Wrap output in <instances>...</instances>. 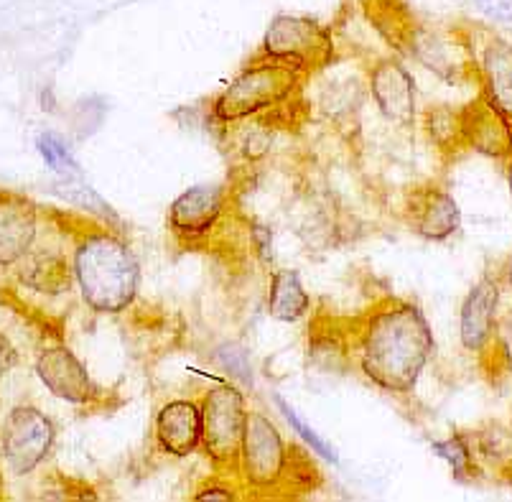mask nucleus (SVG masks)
Returning a JSON list of instances; mask_svg holds the SVG:
<instances>
[{
    "mask_svg": "<svg viewBox=\"0 0 512 502\" xmlns=\"http://www.w3.org/2000/svg\"><path fill=\"white\" fill-rule=\"evenodd\" d=\"M355 370L388 395H411L436 352V339L416 301L383 296L352 316Z\"/></svg>",
    "mask_w": 512,
    "mask_h": 502,
    "instance_id": "f257e3e1",
    "label": "nucleus"
},
{
    "mask_svg": "<svg viewBox=\"0 0 512 502\" xmlns=\"http://www.w3.org/2000/svg\"><path fill=\"white\" fill-rule=\"evenodd\" d=\"M72 273L79 299L92 314L118 316L141 294V258L113 225H87L72 248Z\"/></svg>",
    "mask_w": 512,
    "mask_h": 502,
    "instance_id": "f03ea898",
    "label": "nucleus"
},
{
    "mask_svg": "<svg viewBox=\"0 0 512 502\" xmlns=\"http://www.w3.org/2000/svg\"><path fill=\"white\" fill-rule=\"evenodd\" d=\"M235 482L248 497H293L319 485L304 446H291L265 411H250Z\"/></svg>",
    "mask_w": 512,
    "mask_h": 502,
    "instance_id": "7ed1b4c3",
    "label": "nucleus"
},
{
    "mask_svg": "<svg viewBox=\"0 0 512 502\" xmlns=\"http://www.w3.org/2000/svg\"><path fill=\"white\" fill-rule=\"evenodd\" d=\"M306 74L268 57L250 59L230 85L209 105V123L217 128L288 110L304 100Z\"/></svg>",
    "mask_w": 512,
    "mask_h": 502,
    "instance_id": "20e7f679",
    "label": "nucleus"
},
{
    "mask_svg": "<svg viewBox=\"0 0 512 502\" xmlns=\"http://www.w3.org/2000/svg\"><path fill=\"white\" fill-rule=\"evenodd\" d=\"M403 59H413L444 85H477L474 29L454 23L418 21L408 36Z\"/></svg>",
    "mask_w": 512,
    "mask_h": 502,
    "instance_id": "39448f33",
    "label": "nucleus"
},
{
    "mask_svg": "<svg viewBox=\"0 0 512 502\" xmlns=\"http://www.w3.org/2000/svg\"><path fill=\"white\" fill-rule=\"evenodd\" d=\"M202 406V454L217 474L235 477L248 426V401L240 385L214 383L199 398Z\"/></svg>",
    "mask_w": 512,
    "mask_h": 502,
    "instance_id": "423d86ee",
    "label": "nucleus"
},
{
    "mask_svg": "<svg viewBox=\"0 0 512 502\" xmlns=\"http://www.w3.org/2000/svg\"><path fill=\"white\" fill-rule=\"evenodd\" d=\"M258 54L299 69L306 77L327 69L339 59L337 41L329 26L316 18L288 16V13H281L268 23Z\"/></svg>",
    "mask_w": 512,
    "mask_h": 502,
    "instance_id": "0eeeda50",
    "label": "nucleus"
},
{
    "mask_svg": "<svg viewBox=\"0 0 512 502\" xmlns=\"http://www.w3.org/2000/svg\"><path fill=\"white\" fill-rule=\"evenodd\" d=\"M235 215V187L197 184L171 202L169 230L181 248L202 250L214 245L217 232L225 230Z\"/></svg>",
    "mask_w": 512,
    "mask_h": 502,
    "instance_id": "6e6552de",
    "label": "nucleus"
},
{
    "mask_svg": "<svg viewBox=\"0 0 512 502\" xmlns=\"http://www.w3.org/2000/svg\"><path fill=\"white\" fill-rule=\"evenodd\" d=\"M57 426L36 406H16L0 426V454L13 477L36 472L54 452Z\"/></svg>",
    "mask_w": 512,
    "mask_h": 502,
    "instance_id": "1a4fd4ad",
    "label": "nucleus"
},
{
    "mask_svg": "<svg viewBox=\"0 0 512 502\" xmlns=\"http://www.w3.org/2000/svg\"><path fill=\"white\" fill-rule=\"evenodd\" d=\"M367 97L385 123L400 130L418 128V87L406 59L385 54L365 64Z\"/></svg>",
    "mask_w": 512,
    "mask_h": 502,
    "instance_id": "9d476101",
    "label": "nucleus"
},
{
    "mask_svg": "<svg viewBox=\"0 0 512 502\" xmlns=\"http://www.w3.org/2000/svg\"><path fill=\"white\" fill-rule=\"evenodd\" d=\"M311 77L319 79L321 85H311L306 79V90H314V100L304 97L306 113H314L316 118L334 125V128L355 125L367 100L365 64H362L360 72H347L337 59L327 69H321Z\"/></svg>",
    "mask_w": 512,
    "mask_h": 502,
    "instance_id": "9b49d317",
    "label": "nucleus"
},
{
    "mask_svg": "<svg viewBox=\"0 0 512 502\" xmlns=\"http://www.w3.org/2000/svg\"><path fill=\"white\" fill-rule=\"evenodd\" d=\"M400 217L413 235L428 243H446L462 227V209L444 181H421L403 194Z\"/></svg>",
    "mask_w": 512,
    "mask_h": 502,
    "instance_id": "f8f14e48",
    "label": "nucleus"
},
{
    "mask_svg": "<svg viewBox=\"0 0 512 502\" xmlns=\"http://www.w3.org/2000/svg\"><path fill=\"white\" fill-rule=\"evenodd\" d=\"M306 365L321 375H344L355 370V327L352 316L321 309L306 329Z\"/></svg>",
    "mask_w": 512,
    "mask_h": 502,
    "instance_id": "ddd939ff",
    "label": "nucleus"
},
{
    "mask_svg": "<svg viewBox=\"0 0 512 502\" xmlns=\"http://www.w3.org/2000/svg\"><path fill=\"white\" fill-rule=\"evenodd\" d=\"M36 378L54 398L72 403V406L95 408L105 398V393L87 373L85 362L79 360L67 345H49L39 352Z\"/></svg>",
    "mask_w": 512,
    "mask_h": 502,
    "instance_id": "4468645a",
    "label": "nucleus"
},
{
    "mask_svg": "<svg viewBox=\"0 0 512 502\" xmlns=\"http://www.w3.org/2000/svg\"><path fill=\"white\" fill-rule=\"evenodd\" d=\"M502 301V271L487 268L459 306V342L467 355L482 357L495 337Z\"/></svg>",
    "mask_w": 512,
    "mask_h": 502,
    "instance_id": "2eb2a0df",
    "label": "nucleus"
},
{
    "mask_svg": "<svg viewBox=\"0 0 512 502\" xmlns=\"http://www.w3.org/2000/svg\"><path fill=\"white\" fill-rule=\"evenodd\" d=\"M153 444L158 454L189 459L202 452V406L192 398H174L153 416Z\"/></svg>",
    "mask_w": 512,
    "mask_h": 502,
    "instance_id": "dca6fc26",
    "label": "nucleus"
},
{
    "mask_svg": "<svg viewBox=\"0 0 512 502\" xmlns=\"http://www.w3.org/2000/svg\"><path fill=\"white\" fill-rule=\"evenodd\" d=\"M479 95L512 120V44L495 31L474 29Z\"/></svg>",
    "mask_w": 512,
    "mask_h": 502,
    "instance_id": "f3484780",
    "label": "nucleus"
},
{
    "mask_svg": "<svg viewBox=\"0 0 512 502\" xmlns=\"http://www.w3.org/2000/svg\"><path fill=\"white\" fill-rule=\"evenodd\" d=\"M462 133L467 151L505 164L512 156V120L484 95L462 105Z\"/></svg>",
    "mask_w": 512,
    "mask_h": 502,
    "instance_id": "a211bd4d",
    "label": "nucleus"
},
{
    "mask_svg": "<svg viewBox=\"0 0 512 502\" xmlns=\"http://www.w3.org/2000/svg\"><path fill=\"white\" fill-rule=\"evenodd\" d=\"M39 237V209L34 202L0 194V268L18 266Z\"/></svg>",
    "mask_w": 512,
    "mask_h": 502,
    "instance_id": "6ab92c4d",
    "label": "nucleus"
},
{
    "mask_svg": "<svg viewBox=\"0 0 512 502\" xmlns=\"http://www.w3.org/2000/svg\"><path fill=\"white\" fill-rule=\"evenodd\" d=\"M357 8L390 54L403 59L408 36L418 23L408 0H357Z\"/></svg>",
    "mask_w": 512,
    "mask_h": 502,
    "instance_id": "aec40b11",
    "label": "nucleus"
},
{
    "mask_svg": "<svg viewBox=\"0 0 512 502\" xmlns=\"http://www.w3.org/2000/svg\"><path fill=\"white\" fill-rule=\"evenodd\" d=\"M469 439H472L484 477L502 482V485H512V424H505L500 418H490L469 431Z\"/></svg>",
    "mask_w": 512,
    "mask_h": 502,
    "instance_id": "412c9836",
    "label": "nucleus"
},
{
    "mask_svg": "<svg viewBox=\"0 0 512 502\" xmlns=\"http://www.w3.org/2000/svg\"><path fill=\"white\" fill-rule=\"evenodd\" d=\"M18 266V281L36 294L62 296L74 286L72 258L59 250H31Z\"/></svg>",
    "mask_w": 512,
    "mask_h": 502,
    "instance_id": "4be33fe9",
    "label": "nucleus"
},
{
    "mask_svg": "<svg viewBox=\"0 0 512 502\" xmlns=\"http://www.w3.org/2000/svg\"><path fill=\"white\" fill-rule=\"evenodd\" d=\"M268 314L281 324H299L311 314V296L304 286V278L293 268H276L268 278V296H265Z\"/></svg>",
    "mask_w": 512,
    "mask_h": 502,
    "instance_id": "5701e85b",
    "label": "nucleus"
},
{
    "mask_svg": "<svg viewBox=\"0 0 512 502\" xmlns=\"http://www.w3.org/2000/svg\"><path fill=\"white\" fill-rule=\"evenodd\" d=\"M421 133L444 161H456L467 151L462 133V105H428L418 113Z\"/></svg>",
    "mask_w": 512,
    "mask_h": 502,
    "instance_id": "b1692460",
    "label": "nucleus"
},
{
    "mask_svg": "<svg viewBox=\"0 0 512 502\" xmlns=\"http://www.w3.org/2000/svg\"><path fill=\"white\" fill-rule=\"evenodd\" d=\"M431 452L439 459H444L451 469V477L462 485H477L484 480V472L474 454L469 431H454L451 436L441 441H431Z\"/></svg>",
    "mask_w": 512,
    "mask_h": 502,
    "instance_id": "393cba45",
    "label": "nucleus"
},
{
    "mask_svg": "<svg viewBox=\"0 0 512 502\" xmlns=\"http://www.w3.org/2000/svg\"><path fill=\"white\" fill-rule=\"evenodd\" d=\"M479 367L487 383L500 385L512 378V309L500 314L490 347L479 357Z\"/></svg>",
    "mask_w": 512,
    "mask_h": 502,
    "instance_id": "a878e982",
    "label": "nucleus"
},
{
    "mask_svg": "<svg viewBox=\"0 0 512 502\" xmlns=\"http://www.w3.org/2000/svg\"><path fill=\"white\" fill-rule=\"evenodd\" d=\"M273 401H276V406H278V411H281V416L286 418V424L291 426L293 431H296V436H299V439H304V444L309 446L311 452L319 454V457L324 459V462H329V464H339V459H337V454H334L332 444H329V441L321 439V436L316 434V431L311 429L309 424H306L304 418L299 416V411H296V408L288 406V403L283 401L281 395H276V398H273Z\"/></svg>",
    "mask_w": 512,
    "mask_h": 502,
    "instance_id": "bb28decb",
    "label": "nucleus"
},
{
    "mask_svg": "<svg viewBox=\"0 0 512 502\" xmlns=\"http://www.w3.org/2000/svg\"><path fill=\"white\" fill-rule=\"evenodd\" d=\"M36 148H39V153H41V158L46 161V166H49L54 174L62 176V179H74V176H82L77 158L69 153V148L64 146V141L59 136H54V133H41L39 141H36Z\"/></svg>",
    "mask_w": 512,
    "mask_h": 502,
    "instance_id": "cd10ccee",
    "label": "nucleus"
},
{
    "mask_svg": "<svg viewBox=\"0 0 512 502\" xmlns=\"http://www.w3.org/2000/svg\"><path fill=\"white\" fill-rule=\"evenodd\" d=\"M59 187V194H64V197L69 199L72 204H77V207L87 209V212H92V215L102 217V220H107L110 225H115L118 222V217L113 215V209L107 207V202H102L100 194L95 192L92 187H87L85 181L79 179V176H74V179H64Z\"/></svg>",
    "mask_w": 512,
    "mask_h": 502,
    "instance_id": "c85d7f7f",
    "label": "nucleus"
},
{
    "mask_svg": "<svg viewBox=\"0 0 512 502\" xmlns=\"http://www.w3.org/2000/svg\"><path fill=\"white\" fill-rule=\"evenodd\" d=\"M240 485H232V482L225 480V474H214L212 480L202 482V485L194 490L192 500L199 502H235L240 500Z\"/></svg>",
    "mask_w": 512,
    "mask_h": 502,
    "instance_id": "c756f323",
    "label": "nucleus"
},
{
    "mask_svg": "<svg viewBox=\"0 0 512 502\" xmlns=\"http://www.w3.org/2000/svg\"><path fill=\"white\" fill-rule=\"evenodd\" d=\"M248 232V248L253 250V255L258 258V263L271 266L273 260V230L263 222H248L245 227Z\"/></svg>",
    "mask_w": 512,
    "mask_h": 502,
    "instance_id": "7c9ffc66",
    "label": "nucleus"
},
{
    "mask_svg": "<svg viewBox=\"0 0 512 502\" xmlns=\"http://www.w3.org/2000/svg\"><path fill=\"white\" fill-rule=\"evenodd\" d=\"M472 3L490 21L512 23V0H472Z\"/></svg>",
    "mask_w": 512,
    "mask_h": 502,
    "instance_id": "2f4dec72",
    "label": "nucleus"
},
{
    "mask_svg": "<svg viewBox=\"0 0 512 502\" xmlns=\"http://www.w3.org/2000/svg\"><path fill=\"white\" fill-rule=\"evenodd\" d=\"M220 365L225 367L227 373L232 375H242V378H250V365L248 360H245V355H242L240 347H222L220 350Z\"/></svg>",
    "mask_w": 512,
    "mask_h": 502,
    "instance_id": "473e14b6",
    "label": "nucleus"
},
{
    "mask_svg": "<svg viewBox=\"0 0 512 502\" xmlns=\"http://www.w3.org/2000/svg\"><path fill=\"white\" fill-rule=\"evenodd\" d=\"M16 365H18L16 347H13V342L6 337V334L0 332V378H6Z\"/></svg>",
    "mask_w": 512,
    "mask_h": 502,
    "instance_id": "72a5a7b5",
    "label": "nucleus"
},
{
    "mask_svg": "<svg viewBox=\"0 0 512 502\" xmlns=\"http://www.w3.org/2000/svg\"><path fill=\"white\" fill-rule=\"evenodd\" d=\"M500 271H502V283H505L507 288H512V255L505 260V266H502Z\"/></svg>",
    "mask_w": 512,
    "mask_h": 502,
    "instance_id": "f704fd0d",
    "label": "nucleus"
},
{
    "mask_svg": "<svg viewBox=\"0 0 512 502\" xmlns=\"http://www.w3.org/2000/svg\"><path fill=\"white\" fill-rule=\"evenodd\" d=\"M502 166H505V181H507V187H510V194H512V156L507 158Z\"/></svg>",
    "mask_w": 512,
    "mask_h": 502,
    "instance_id": "c9c22d12",
    "label": "nucleus"
},
{
    "mask_svg": "<svg viewBox=\"0 0 512 502\" xmlns=\"http://www.w3.org/2000/svg\"><path fill=\"white\" fill-rule=\"evenodd\" d=\"M510 424H512V416H510Z\"/></svg>",
    "mask_w": 512,
    "mask_h": 502,
    "instance_id": "e433bc0d",
    "label": "nucleus"
}]
</instances>
